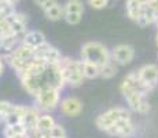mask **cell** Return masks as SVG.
<instances>
[{"label": "cell", "mask_w": 158, "mask_h": 138, "mask_svg": "<svg viewBox=\"0 0 158 138\" xmlns=\"http://www.w3.org/2000/svg\"><path fill=\"white\" fill-rule=\"evenodd\" d=\"M59 68L62 72L65 84L72 88H77L83 86L85 76H84L83 69V60H74L70 57H62L59 61Z\"/></svg>", "instance_id": "6da1fadb"}, {"label": "cell", "mask_w": 158, "mask_h": 138, "mask_svg": "<svg viewBox=\"0 0 158 138\" xmlns=\"http://www.w3.org/2000/svg\"><path fill=\"white\" fill-rule=\"evenodd\" d=\"M80 60L87 62L96 64L99 66H103L111 61V50H109L103 43L99 42H87L83 44L80 51Z\"/></svg>", "instance_id": "7a4b0ae2"}, {"label": "cell", "mask_w": 158, "mask_h": 138, "mask_svg": "<svg viewBox=\"0 0 158 138\" xmlns=\"http://www.w3.org/2000/svg\"><path fill=\"white\" fill-rule=\"evenodd\" d=\"M60 91L59 88L43 87L35 97V106L40 109L41 113H51L58 109L60 102Z\"/></svg>", "instance_id": "3957f363"}, {"label": "cell", "mask_w": 158, "mask_h": 138, "mask_svg": "<svg viewBox=\"0 0 158 138\" xmlns=\"http://www.w3.org/2000/svg\"><path fill=\"white\" fill-rule=\"evenodd\" d=\"M121 119H132V112L129 108L127 109L124 106H115V108L107 109L106 112L98 115V118L95 119V126L101 131L106 133L115 122L121 120Z\"/></svg>", "instance_id": "277c9868"}, {"label": "cell", "mask_w": 158, "mask_h": 138, "mask_svg": "<svg viewBox=\"0 0 158 138\" xmlns=\"http://www.w3.org/2000/svg\"><path fill=\"white\" fill-rule=\"evenodd\" d=\"M138 78L144 88L151 93L158 86V65L157 64H146L138 70Z\"/></svg>", "instance_id": "5b68a950"}, {"label": "cell", "mask_w": 158, "mask_h": 138, "mask_svg": "<svg viewBox=\"0 0 158 138\" xmlns=\"http://www.w3.org/2000/svg\"><path fill=\"white\" fill-rule=\"evenodd\" d=\"M106 134L110 137L117 138H131L136 134V124L133 119H121L106 131Z\"/></svg>", "instance_id": "8992f818"}, {"label": "cell", "mask_w": 158, "mask_h": 138, "mask_svg": "<svg viewBox=\"0 0 158 138\" xmlns=\"http://www.w3.org/2000/svg\"><path fill=\"white\" fill-rule=\"evenodd\" d=\"M62 57H63L62 53H60L56 47H54L52 44H50L48 42L35 48V58L44 61V62L50 64V65L59 64Z\"/></svg>", "instance_id": "52a82bcc"}, {"label": "cell", "mask_w": 158, "mask_h": 138, "mask_svg": "<svg viewBox=\"0 0 158 138\" xmlns=\"http://www.w3.org/2000/svg\"><path fill=\"white\" fill-rule=\"evenodd\" d=\"M135 58V48L129 44H118L111 50V60L118 66H127Z\"/></svg>", "instance_id": "ba28073f"}, {"label": "cell", "mask_w": 158, "mask_h": 138, "mask_svg": "<svg viewBox=\"0 0 158 138\" xmlns=\"http://www.w3.org/2000/svg\"><path fill=\"white\" fill-rule=\"evenodd\" d=\"M58 109L66 118H76V116H78L83 112V102L77 97H73V96L65 97L60 100Z\"/></svg>", "instance_id": "9c48e42d"}, {"label": "cell", "mask_w": 158, "mask_h": 138, "mask_svg": "<svg viewBox=\"0 0 158 138\" xmlns=\"http://www.w3.org/2000/svg\"><path fill=\"white\" fill-rule=\"evenodd\" d=\"M41 115L40 109L36 108L35 105H28L25 115L22 116V124L26 127V130H36V126H37V119Z\"/></svg>", "instance_id": "30bf717a"}, {"label": "cell", "mask_w": 158, "mask_h": 138, "mask_svg": "<svg viewBox=\"0 0 158 138\" xmlns=\"http://www.w3.org/2000/svg\"><path fill=\"white\" fill-rule=\"evenodd\" d=\"M22 42L26 43L30 47L36 48V47H39V46L44 44V43H47V38H45V35L43 32L35 29V30H28Z\"/></svg>", "instance_id": "8fae6325"}, {"label": "cell", "mask_w": 158, "mask_h": 138, "mask_svg": "<svg viewBox=\"0 0 158 138\" xmlns=\"http://www.w3.org/2000/svg\"><path fill=\"white\" fill-rule=\"evenodd\" d=\"M125 11L127 15H128L129 20L132 21H138L139 17L142 15V11H143V6L138 2V0H127L125 3Z\"/></svg>", "instance_id": "7c38bea8"}, {"label": "cell", "mask_w": 158, "mask_h": 138, "mask_svg": "<svg viewBox=\"0 0 158 138\" xmlns=\"http://www.w3.org/2000/svg\"><path fill=\"white\" fill-rule=\"evenodd\" d=\"M63 14H65V10H63V4H60V3H55V4H52L48 10L44 11V15L45 18H47L48 21H51V22H58V21L63 20Z\"/></svg>", "instance_id": "4fadbf2b"}, {"label": "cell", "mask_w": 158, "mask_h": 138, "mask_svg": "<svg viewBox=\"0 0 158 138\" xmlns=\"http://www.w3.org/2000/svg\"><path fill=\"white\" fill-rule=\"evenodd\" d=\"M55 119L51 116V113H41L37 119V126H36V130L41 131V133H47L55 124Z\"/></svg>", "instance_id": "5bb4252c"}, {"label": "cell", "mask_w": 158, "mask_h": 138, "mask_svg": "<svg viewBox=\"0 0 158 138\" xmlns=\"http://www.w3.org/2000/svg\"><path fill=\"white\" fill-rule=\"evenodd\" d=\"M101 68L102 66L96 65V64L83 61V69H84V76H85V79L92 80V79L101 78Z\"/></svg>", "instance_id": "9a60e30c"}, {"label": "cell", "mask_w": 158, "mask_h": 138, "mask_svg": "<svg viewBox=\"0 0 158 138\" xmlns=\"http://www.w3.org/2000/svg\"><path fill=\"white\" fill-rule=\"evenodd\" d=\"M63 10H65V13L84 14V11H85V4L83 3V0H68V2L63 4Z\"/></svg>", "instance_id": "2e32d148"}, {"label": "cell", "mask_w": 158, "mask_h": 138, "mask_svg": "<svg viewBox=\"0 0 158 138\" xmlns=\"http://www.w3.org/2000/svg\"><path fill=\"white\" fill-rule=\"evenodd\" d=\"M117 72H118V65L111 60L101 68V78L105 79V80H109V79H113L117 75Z\"/></svg>", "instance_id": "e0dca14e"}, {"label": "cell", "mask_w": 158, "mask_h": 138, "mask_svg": "<svg viewBox=\"0 0 158 138\" xmlns=\"http://www.w3.org/2000/svg\"><path fill=\"white\" fill-rule=\"evenodd\" d=\"M17 4H14L10 0H0V20L10 18L17 11Z\"/></svg>", "instance_id": "ac0fdd59"}, {"label": "cell", "mask_w": 158, "mask_h": 138, "mask_svg": "<svg viewBox=\"0 0 158 138\" xmlns=\"http://www.w3.org/2000/svg\"><path fill=\"white\" fill-rule=\"evenodd\" d=\"M84 14H78V13H65L63 14V21L69 25H78L83 20Z\"/></svg>", "instance_id": "d6986e66"}, {"label": "cell", "mask_w": 158, "mask_h": 138, "mask_svg": "<svg viewBox=\"0 0 158 138\" xmlns=\"http://www.w3.org/2000/svg\"><path fill=\"white\" fill-rule=\"evenodd\" d=\"M85 3L92 10H103L111 3V0H85Z\"/></svg>", "instance_id": "ffe728a7"}, {"label": "cell", "mask_w": 158, "mask_h": 138, "mask_svg": "<svg viewBox=\"0 0 158 138\" xmlns=\"http://www.w3.org/2000/svg\"><path fill=\"white\" fill-rule=\"evenodd\" d=\"M50 134L52 138H63V137H68V134H66V130L65 127H63L60 123H55L54 124V127L50 130Z\"/></svg>", "instance_id": "44dd1931"}, {"label": "cell", "mask_w": 158, "mask_h": 138, "mask_svg": "<svg viewBox=\"0 0 158 138\" xmlns=\"http://www.w3.org/2000/svg\"><path fill=\"white\" fill-rule=\"evenodd\" d=\"M14 105H15V104L10 102V101L0 100V113L4 116V119H6V116H7L8 113H11L14 110Z\"/></svg>", "instance_id": "7402d4cb"}, {"label": "cell", "mask_w": 158, "mask_h": 138, "mask_svg": "<svg viewBox=\"0 0 158 138\" xmlns=\"http://www.w3.org/2000/svg\"><path fill=\"white\" fill-rule=\"evenodd\" d=\"M33 3H35V6H37L40 10H43V13H44V11L48 10L52 4H55L56 0H33Z\"/></svg>", "instance_id": "603a6c76"}, {"label": "cell", "mask_w": 158, "mask_h": 138, "mask_svg": "<svg viewBox=\"0 0 158 138\" xmlns=\"http://www.w3.org/2000/svg\"><path fill=\"white\" fill-rule=\"evenodd\" d=\"M4 61L2 60V57H0V78H2V75H3V70H4Z\"/></svg>", "instance_id": "cb8c5ba5"}, {"label": "cell", "mask_w": 158, "mask_h": 138, "mask_svg": "<svg viewBox=\"0 0 158 138\" xmlns=\"http://www.w3.org/2000/svg\"><path fill=\"white\" fill-rule=\"evenodd\" d=\"M13 138H28V137H26V134H23V136H15Z\"/></svg>", "instance_id": "d4e9b609"}, {"label": "cell", "mask_w": 158, "mask_h": 138, "mask_svg": "<svg viewBox=\"0 0 158 138\" xmlns=\"http://www.w3.org/2000/svg\"><path fill=\"white\" fill-rule=\"evenodd\" d=\"M156 44H157V47H158V28H157V35H156Z\"/></svg>", "instance_id": "484cf974"}, {"label": "cell", "mask_w": 158, "mask_h": 138, "mask_svg": "<svg viewBox=\"0 0 158 138\" xmlns=\"http://www.w3.org/2000/svg\"><path fill=\"white\" fill-rule=\"evenodd\" d=\"M10 2H13V3H14V4H18V3H19V2H21V0H10Z\"/></svg>", "instance_id": "4316f807"}, {"label": "cell", "mask_w": 158, "mask_h": 138, "mask_svg": "<svg viewBox=\"0 0 158 138\" xmlns=\"http://www.w3.org/2000/svg\"><path fill=\"white\" fill-rule=\"evenodd\" d=\"M63 138H68V137H63Z\"/></svg>", "instance_id": "83f0119b"}, {"label": "cell", "mask_w": 158, "mask_h": 138, "mask_svg": "<svg viewBox=\"0 0 158 138\" xmlns=\"http://www.w3.org/2000/svg\"><path fill=\"white\" fill-rule=\"evenodd\" d=\"M111 2H114V0H111Z\"/></svg>", "instance_id": "f1b7e54d"}]
</instances>
